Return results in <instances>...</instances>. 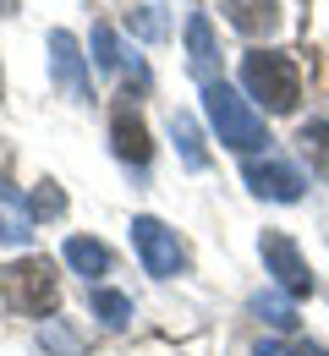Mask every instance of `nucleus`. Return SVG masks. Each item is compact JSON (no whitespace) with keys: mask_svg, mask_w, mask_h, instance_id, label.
Wrapping results in <instances>:
<instances>
[{"mask_svg":"<svg viewBox=\"0 0 329 356\" xmlns=\"http://www.w3.org/2000/svg\"><path fill=\"white\" fill-rule=\"evenodd\" d=\"M0 302L22 318H45L55 312V268L49 258H17L0 268Z\"/></svg>","mask_w":329,"mask_h":356,"instance_id":"obj_3","label":"nucleus"},{"mask_svg":"<svg viewBox=\"0 0 329 356\" xmlns=\"http://www.w3.org/2000/svg\"><path fill=\"white\" fill-rule=\"evenodd\" d=\"M241 83L252 99H264V110H296V93H302V66L285 55V49H252L241 60Z\"/></svg>","mask_w":329,"mask_h":356,"instance_id":"obj_2","label":"nucleus"},{"mask_svg":"<svg viewBox=\"0 0 329 356\" xmlns=\"http://www.w3.org/2000/svg\"><path fill=\"white\" fill-rule=\"evenodd\" d=\"M61 258L77 268L88 285H99V280L110 274V264H115V258H110V247H104V241H94V236H72V241L61 247Z\"/></svg>","mask_w":329,"mask_h":356,"instance_id":"obj_10","label":"nucleus"},{"mask_svg":"<svg viewBox=\"0 0 329 356\" xmlns=\"http://www.w3.org/2000/svg\"><path fill=\"white\" fill-rule=\"evenodd\" d=\"M94 66H104V72L121 66V44H115V28H110V22L94 28Z\"/></svg>","mask_w":329,"mask_h":356,"instance_id":"obj_18","label":"nucleus"},{"mask_svg":"<svg viewBox=\"0 0 329 356\" xmlns=\"http://www.w3.org/2000/svg\"><path fill=\"white\" fill-rule=\"evenodd\" d=\"M49 77H55V88L66 99H88V55L66 28L49 33Z\"/></svg>","mask_w":329,"mask_h":356,"instance_id":"obj_8","label":"nucleus"},{"mask_svg":"<svg viewBox=\"0 0 329 356\" xmlns=\"http://www.w3.org/2000/svg\"><path fill=\"white\" fill-rule=\"evenodd\" d=\"M110 148H115V159L127 165V170H148V154H154V143H148V127H143L138 104L132 99H121L115 104V115H110Z\"/></svg>","mask_w":329,"mask_h":356,"instance_id":"obj_6","label":"nucleus"},{"mask_svg":"<svg viewBox=\"0 0 329 356\" xmlns=\"http://www.w3.org/2000/svg\"><path fill=\"white\" fill-rule=\"evenodd\" d=\"M132 28H138L143 39H159V33H165V17H159L154 6H143V11H138V22H132Z\"/></svg>","mask_w":329,"mask_h":356,"instance_id":"obj_19","label":"nucleus"},{"mask_svg":"<svg viewBox=\"0 0 329 356\" xmlns=\"http://www.w3.org/2000/svg\"><path fill=\"white\" fill-rule=\"evenodd\" d=\"M0 17H17V0H0Z\"/></svg>","mask_w":329,"mask_h":356,"instance_id":"obj_22","label":"nucleus"},{"mask_svg":"<svg viewBox=\"0 0 329 356\" xmlns=\"http://www.w3.org/2000/svg\"><path fill=\"white\" fill-rule=\"evenodd\" d=\"M241 181L258 192V197H269V203H296L302 197V170L296 165H285V159H275V154H264V159H247L241 165Z\"/></svg>","mask_w":329,"mask_h":356,"instance_id":"obj_7","label":"nucleus"},{"mask_svg":"<svg viewBox=\"0 0 329 356\" xmlns=\"http://www.w3.org/2000/svg\"><path fill=\"white\" fill-rule=\"evenodd\" d=\"M203 115H209V127H214V137L225 143V148H236V154H269V127H264V115L241 99L236 88H225V83H209L203 88Z\"/></svg>","mask_w":329,"mask_h":356,"instance_id":"obj_1","label":"nucleus"},{"mask_svg":"<svg viewBox=\"0 0 329 356\" xmlns=\"http://www.w3.org/2000/svg\"><path fill=\"white\" fill-rule=\"evenodd\" d=\"M296 356H329V351H324V346H313V340H307V346H302Z\"/></svg>","mask_w":329,"mask_h":356,"instance_id":"obj_21","label":"nucleus"},{"mask_svg":"<svg viewBox=\"0 0 329 356\" xmlns=\"http://www.w3.org/2000/svg\"><path fill=\"white\" fill-rule=\"evenodd\" d=\"M258 258H264V274H275V291H285V296H313V268H307L302 247L285 230H264L258 236Z\"/></svg>","mask_w":329,"mask_h":356,"instance_id":"obj_4","label":"nucleus"},{"mask_svg":"<svg viewBox=\"0 0 329 356\" xmlns=\"http://www.w3.org/2000/svg\"><path fill=\"white\" fill-rule=\"evenodd\" d=\"M187 49H192V55H187L192 77H198L203 88H209V83H220V77H214V60H220V55H214V28H209V17H203V11L187 22Z\"/></svg>","mask_w":329,"mask_h":356,"instance_id":"obj_11","label":"nucleus"},{"mask_svg":"<svg viewBox=\"0 0 329 356\" xmlns=\"http://www.w3.org/2000/svg\"><path fill=\"white\" fill-rule=\"evenodd\" d=\"M252 356H296V351H291V346H280V340H264Z\"/></svg>","mask_w":329,"mask_h":356,"instance_id":"obj_20","label":"nucleus"},{"mask_svg":"<svg viewBox=\"0 0 329 356\" xmlns=\"http://www.w3.org/2000/svg\"><path fill=\"white\" fill-rule=\"evenodd\" d=\"M296 143H302L307 165H313V170H319V176L329 181V121H307V127L296 132Z\"/></svg>","mask_w":329,"mask_h":356,"instance_id":"obj_15","label":"nucleus"},{"mask_svg":"<svg viewBox=\"0 0 329 356\" xmlns=\"http://www.w3.org/2000/svg\"><path fill=\"white\" fill-rule=\"evenodd\" d=\"M220 11H225V22H231L236 33H247V39L280 28V6L275 0H220Z\"/></svg>","mask_w":329,"mask_h":356,"instance_id":"obj_9","label":"nucleus"},{"mask_svg":"<svg viewBox=\"0 0 329 356\" xmlns=\"http://www.w3.org/2000/svg\"><path fill=\"white\" fill-rule=\"evenodd\" d=\"M28 236H33V214L0 176V241H28Z\"/></svg>","mask_w":329,"mask_h":356,"instance_id":"obj_12","label":"nucleus"},{"mask_svg":"<svg viewBox=\"0 0 329 356\" xmlns=\"http://www.w3.org/2000/svg\"><path fill=\"white\" fill-rule=\"evenodd\" d=\"M28 214H33V220H61V214H66V197H61V186H55V181H39V186H33Z\"/></svg>","mask_w":329,"mask_h":356,"instance_id":"obj_17","label":"nucleus"},{"mask_svg":"<svg viewBox=\"0 0 329 356\" xmlns=\"http://www.w3.org/2000/svg\"><path fill=\"white\" fill-rule=\"evenodd\" d=\"M132 247H138L143 268H148L154 280H170V274L187 268V252H182L176 230L165 220H154V214H138V220H132Z\"/></svg>","mask_w":329,"mask_h":356,"instance_id":"obj_5","label":"nucleus"},{"mask_svg":"<svg viewBox=\"0 0 329 356\" xmlns=\"http://www.w3.org/2000/svg\"><path fill=\"white\" fill-rule=\"evenodd\" d=\"M252 312H258L264 323H275V329H296V307H291L285 291H258V296H252Z\"/></svg>","mask_w":329,"mask_h":356,"instance_id":"obj_16","label":"nucleus"},{"mask_svg":"<svg viewBox=\"0 0 329 356\" xmlns=\"http://www.w3.org/2000/svg\"><path fill=\"white\" fill-rule=\"evenodd\" d=\"M170 137H176L187 170H203V165H209V148H203V137H198V127H192V115H170Z\"/></svg>","mask_w":329,"mask_h":356,"instance_id":"obj_14","label":"nucleus"},{"mask_svg":"<svg viewBox=\"0 0 329 356\" xmlns=\"http://www.w3.org/2000/svg\"><path fill=\"white\" fill-rule=\"evenodd\" d=\"M88 302H94L104 329H127V323H132V296H121V291H110V285H94Z\"/></svg>","mask_w":329,"mask_h":356,"instance_id":"obj_13","label":"nucleus"}]
</instances>
